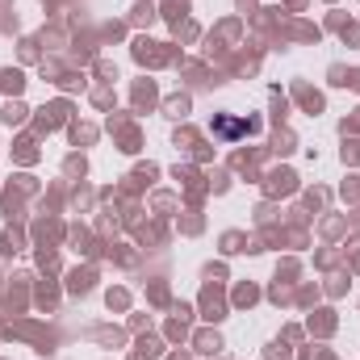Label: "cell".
Wrapping results in <instances>:
<instances>
[{"instance_id": "cell-1", "label": "cell", "mask_w": 360, "mask_h": 360, "mask_svg": "<svg viewBox=\"0 0 360 360\" xmlns=\"http://www.w3.org/2000/svg\"><path fill=\"white\" fill-rule=\"evenodd\" d=\"M214 130H218V134H226V139H235V134H248L252 126H243V122H226V117H218V122H214Z\"/></svg>"}]
</instances>
